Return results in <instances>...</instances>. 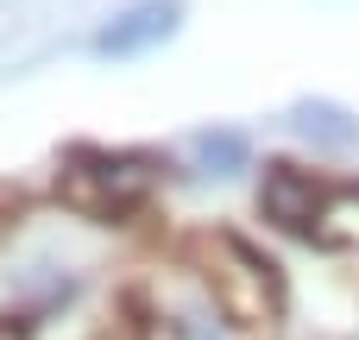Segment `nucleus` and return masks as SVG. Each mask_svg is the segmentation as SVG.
Here are the masks:
<instances>
[{"label": "nucleus", "mask_w": 359, "mask_h": 340, "mask_svg": "<svg viewBox=\"0 0 359 340\" xmlns=\"http://www.w3.org/2000/svg\"><path fill=\"white\" fill-rule=\"evenodd\" d=\"M259 208L265 221H278L284 233H316V215H322V183L290 170V164H265V189H259Z\"/></svg>", "instance_id": "7ed1b4c3"}, {"label": "nucleus", "mask_w": 359, "mask_h": 340, "mask_svg": "<svg viewBox=\"0 0 359 340\" xmlns=\"http://www.w3.org/2000/svg\"><path fill=\"white\" fill-rule=\"evenodd\" d=\"M177 32V6L170 0H145V6H133V13H120L101 38H95V50L101 57H133V50H145V44H164Z\"/></svg>", "instance_id": "20e7f679"}, {"label": "nucleus", "mask_w": 359, "mask_h": 340, "mask_svg": "<svg viewBox=\"0 0 359 340\" xmlns=\"http://www.w3.org/2000/svg\"><path fill=\"white\" fill-rule=\"evenodd\" d=\"M196 259H202V278L215 290V309L233 322V328H271L278 309H284V278L265 252H252L240 233H202L196 240Z\"/></svg>", "instance_id": "f257e3e1"}, {"label": "nucleus", "mask_w": 359, "mask_h": 340, "mask_svg": "<svg viewBox=\"0 0 359 340\" xmlns=\"http://www.w3.org/2000/svg\"><path fill=\"white\" fill-rule=\"evenodd\" d=\"M196 158H202L208 170L227 177V170L246 164V139H240V132H202V139H196Z\"/></svg>", "instance_id": "423d86ee"}, {"label": "nucleus", "mask_w": 359, "mask_h": 340, "mask_svg": "<svg viewBox=\"0 0 359 340\" xmlns=\"http://www.w3.org/2000/svg\"><path fill=\"white\" fill-rule=\"evenodd\" d=\"M151 183H158V158L145 151H69V170H63V196L95 221L139 208Z\"/></svg>", "instance_id": "f03ea898"}, {"label": "nucleus", "mask_w": 359, "mask_h": 340, "mask_svg": "<svg viewBox=\"0 0 359 340\" xmlns=\"http://www.w3.org/2000/svg\"><path fill=\"white\" fill-rule=\"evenodd\" d=\"M290 126H297L303 139H322V145H359V120L341 114V107H328V101H303V107L290 114Z\"/></svg>", "instance_id": "39448f33"}]
</instances>
